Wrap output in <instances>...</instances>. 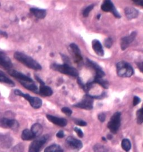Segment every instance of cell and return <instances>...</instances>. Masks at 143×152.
<instances>
[{
	"mask_svg": "<svg viewBox=\"0 0 143 152\" xmlns=\"http://www.w3.org/2000/svg\"><path fill=\"white\" fill-rule=\"evenodd\" d=\"M14 58L18 61L22 63L30 69H33L34 70H40L42 69V67L39 63L27 54L17 51L15 52L14 54Z\"/></svg>",
	"mask_w": 143,
	"mask_h": 152,
	"instance_id": "1",
	"label": "cell"
},
{
	"mask_svg": "<svg viewBox=\"0 0 143 152\" xmlns=\"http://www.w3.org/2000/svg\"><path fill=\"white\" fill-rule=\"evenodd\" d=\"M50 67L55 71L59 72L67 75L77 77L79 76V72L78 70L74 67L71 66L69 64H64L62 65H60L54 63L52 64Z\"/></svg>",
	"mask_w": 143,
	"mask_h": 152,
	"instance_id": "2",
	"label": "cell"
},
{
	"mask_svg": "<svg viewBox=\"0 0 143 152\" xmlns=\"http://www.w3.org/2000/svg\"><path fill=\"white\" fill-rule=\"evenodd\" d=\"M117 75L121 77H130L133 75L134 70L129 63L121 61L116 65Z\"/></svg>",
	"mask_w": 143,
	"mask_h": 152,
	"instance_id": "3",
	"label": "cell"
},
{
	"mask_svg": "<svg viewBox=\"0 0 143 152\" xmlns=\"http://www.w3.org/2000/svg\"><path fill=\"white\" fill-rule=\"evenodd\" d=\"M14 93L16 95L21 96L29 102L31 107L34 109H39L42 106L43 102L38 97L31 96L29 94H25L22 93V91L19 89L14 90Z\"/></svg>",
	"mask_w": 143,
	"mask_h": 152,
	"instance_id": "4",
	"label": "cell"
},
{
	"mask_svg": "<svg viewBox=\"0 0 143 152\" xmlns=\"http://www.w3.org/2000/svg\"><path fill=\"white\" fill-rule=\"evenodd\" d=\"M121 124V113L116 112L111 116L110 121L108 123L107 126L112 133L116 134Z\"/></svg>",
	"mask_w": 143,
	"mask_h": 152,
	"instance_id": "5",
	"label": "cell"
},
{
	"mask_svg": "<svg viewBox=\"0 0 143 152\" xmlns=\"http://www.w3.org/2000/svg\"><path fill=\"white\" fill-rule=\"evenodd\" d=\"M94 100V99L92 95L89 94H86L83 97L80 102L77 103L73 106L76 107L89 110L93 109Z\"/></svg>",
	"mask_w": 143,
	"mask_h": 152,
	"instance_id": "6",
	"label": "cell"
},
{
	"mask_svg": "<svg viewBox=\"0 0 143 152\" xmlns=\"http://www.w3.org/2000/svg\"><path fill=\"white\" fill-rule=\"evenodd\" d=\"M101 9L104 12H111L113 14V15L117 18H120L121 15L118 11L116 9L115 5L111 1L106 0L104 1L102 4L101 5Z\"/></svg>",
	"mask_w": 143,
	"mask_h": 152,
	"instance_id": "7",
	"label": "cell"
},
{
	"mask_svg": "<svg viewBox=\"0 0 143 152\" xmlns=\"http://www.w3.org/2000/svg\"><path fill=\"white\" fill-rule=\"evenodd\" d=\"M48 138V137L47 135H44L36 139L30 144L29 152H40L41 148L46 143Z\"/></svg>",
	"mask_w": 143,
	"mask_h": 152,
	"instance_id": "8",
	"label": "cell"
},
{
	"mask_svg": "<svg viewBox=\"0 0 143 152\" xmlns=\"http://www.w3.org/2000/svg\"><path fill=\"white\" fill-rule=\"evenodd\" d=\"M137 35V32H132L129 36H125L121 38L120 41L121 49L122 50H125L129 47L131 43L134 41Z\"/></svg>",
	"mask_w": 143,
	"mask_h": 152,
	"instance_id": "9",
	"label": "cell"
},
{
	"mask_svg": "<svg viewBox=\"0 0 143 152\" xmlns=\"http://www.w3.org/2000/svg\"><path fill=\"white\" fill-rule=\"evenodd\" d=\"M87 65L88 66L91 67L96 73V75L94 77H103L105 76V73L103 71L101 67H100L98 64L93 61H91L89 58H87Z\"/></svg>",
	"mask_w": 143,
	"mask_h": 152,
	"instance_id": "10",
	"label": "cell"
},
{
	"mask_svg": "<svg viewBox=\"0 0 143 152\" xmlns=\"http://www.w3.org/2000/svg\"><path fill=\"white\" fill-rule=\"evenodd\" d=\"M69 50L71 53L75 60V62L80 64L82 61L83 58L81 55L80 49L78 45H76V44L72 43L69 45Z\"/></svg>",
	"mask_w": 143,
	"mask_h": 152,
	"instance_id": "11",
	"label": "cell"
},
{
	"mask_svg": "<svg viewBox=\"0 0 143 152\" xmlns=\"http://www.w3.org/2000/svg\"><path fill=\"white\" fill-rule=\"evenodd\" d=\"M0 66L6 70H10L13 66L12 61L9 56L1 51H0Z\"/></svg>",
	"mask_w": 143,
	"mask_h": 152,
	"instance_id": "12",
	"label": "cell"
},
{
	"mask_svg": "<svg viewBox=\"0 0 143 152\" xmlns=\"http://www.w3.org/2000/svg\"><path fill=\"white\" fill-rule=\"evenodd\" d=\"M8 72L11 76H13L14 77L18 79L20 81H25L29 83H32L33 80L30 77L25 75L20 72H18L15 70L10 69L8 70Z\"/></svg>",
	"mask_w": 143,
	"mask_h": 152,
	"instance_id": "13",
	"label": "cell"
},
{
	"mask_svg": "<svg viewBox=\"0 0 143 152\" xmlns=\"http://www.w3.org/2000/svg\"><path fill=\"white\" fill-rule=\"evenodd\" d=\"M66 142L69 147L74 150H80L83 147V144L80 140L71 137L67 139Z\"/></svg>",
	"mask_w": 143,
	"mask_h": 152,
	"instance_id": "14",
	"label": "cell"
},
{
	"mask_svg": "<svg viewBox=\"0 0 143 152\" xmlns=\"http://www.w3.org/2000/svg\"><path fill=\"white\" fill-rule=\"evenodd\" d=\"M0 124L4 128H10L14 129L18 126V121L14 119H9L7 118H3L0 121Z\"/></svg>",
	"mask_w": 143,
	"mask_h": 152,
	"instance_id": "15",
	"label": "cell"
},
{
	"mask_svg": "<svg viewBox=\"0 0 143 152\" xmlns=\"http://www.w3.org/2000/svg\"><path fill=\"white\" fill-rule=\"evenodd\" d=\"M46 118L50 121H51L55 125L63 127L67 124V121L66 119L58 118L51 115H46Z\"/></svg>",
	"mask_w": 143,
	"mask_h": 152,
	"instance_id": "16",
	"label": "cell"
},
{
	"mask_svg": "<svg viewBox=\"0 0 143 152\" xmlns=\"http://www.w3.org/2000/svg\"><path fill=\"white\" fill-rule=\"evenodd\" d=\"M92 47L94 53L100 56H103L104 50L100 41L94 39L92 41Z\"/></svg>",
	"mask_w": 143,
	"mask_h": 152,
	"instance_id": "17",
	"label": "cell"
},
{
	"mask_svg": "<svg viewBox=\"0 0 143 152\" xmlns=\"http://www.w3.org/2000/svg\"><path fill=\"white\" fill-rule=\"evenodd\" d=\"M125 14L126 18L130 20L136 18L138 16L139 11L134 7H127L125 9Z\"/></svg>",
	"mask_w": 143,
	"mask_h": 152,
	"instance_id": "18",
	"label": "cell"
},
{
	"mask_svg": "<svg viewBox=\"0 0 143 152\" xmlns=\"http://www.w3.org/2000/svg\"><path fill=\"white\" fill-rule=\"evenodd\" d=\"M30 11L31 14L38 19L44 18L46 15V12L45 10L39 9L37 8H31Z\"/></svg>",
	"mask_w": 143,
	"mask_h": 152,
	"instance_id": "19",
	"label": "cell"
},
{
	"mask_svg": "<svg viewBox=\"0 0 143 152\" xmlns=\"http://www.w3.org/2000/svg\"><path fill=\"white\" fill-rule=\"evenodd\" d=\"M39 93L44 96H50L52 95L53 91L52 89L48 86L46 85H40Z\"/></svg>",
	"mask_w": 143,
	"mask_h": 152,
	"instance_id": "20",
	"label": "cell"
},
{
	"mask_svg": "<svg viewBox=\"0 0 143 152\" xmlns=\"http://www.w3.org/2000/svg\"><path fill=\"white\" fill-rule=\"evenodd\" d=\"M43 127L40 124L35 123L32 125L31 128V132L34 134L35 138L38 137L43 132Z\"/></svg>",
	"mask_w": 143,
	"mask_h": 152,
	"instance_id": "21",
	"label": "cell"
},
{
	"mask_svg": "<svg viewBox=\"0 0 143 152\" xmlns=\"http://www.w3.org/2000/svg\"><path fill=\"white\" fill-rule=\"evenodd\" d=\"M92 83L94 84H98L101 85L102 87L105 89H108L109 87V83L107 80L103 79V77H94V80L91 81Z\"/></svg>",
	"mask_w": 143,
	"mask_h": 152,
	"instance_id": "22",
	"label": "cell"
},
{
	"mask_svg": "<svg viewBox=\"0 0 143 152\" xmlns=\"http://www.w3.org/2000/svg\"><path fill=\"white\" fill-rule=\"evenodd\" d=\"M20 83L21 84V85L24 88H25L27 89L37 93L38 87L35 84H34L32 83H29V82H25V81H20Z\"/></svg>",
	"mask_w": 143,
	"mask_h": 152,
	"instance_id": "23",
	"label": "cell"
},
{
	"mask_svg": "<svg viewBox=\"0 0 143 152\" xmlns=\"http://www.w3.org/2000/svg\"><path fill=\"white\" fill-rule=\"evenodd\" d=\"M0 82L7 84L9 85H11V86H13L15 85V83H13V81L6 76L4 74V72L1 70H0Z\"/></svg>",
	"mask_w": 143,
	"mask_h": 152,
	"instance_id": "24",
	"label": "cell"
},
{
	"mask_svg": "<svg viewBox=\"0 0 143 152\" xmlns=\"http://www.w3.org/2000/svg\"><path fill=\"white\" fill-rule=\"evenodd\" d=\"M21 138L24 140H30L32 139L35 138V137L34 134L32 133L31 130L27 129L22 132Z\"/></svg>",
	"mask_w": 143,
	"mask_h": 152,
	"instance_id": "25",
	"label": "cell"
},
{
	"mask_svg": "<svg viewBox=\"0 0 143 152\" xmlns=\"http://www.w3.org/2000/svg\"><path fill=\"white\" fill-rule=\"evenodd\" d=\"M44 152H63V151L60 146L57 144H53L46 148L45 149Z\"/></svg>",
	"mask_w": 143,
	"mask_h": 152,
	"instance_id": "26",
	"label": "cell"
},
{
	"mask_svg": "<svg viewBox=\"0 0 143 152\" xmlns=\"http://www.w3.org/2000/svg\"><path fill=\"white\" fill-rule=\"evenodd\" d=\"M121 147L126 152H129L131 149V143L128 139H124L121 143Z\"/></svg>",
	"mask_w": 143,
	"mask_h": 152,
	"instance_id": "27",
	"label": "cell"
},
{
	"mask_svg": "<svg viewBox=\"0 0 143 152\" xmlns=\"http://www.w3.org/2000/svg\"><path fill=\"white\" fill-rule=\"evenodd\" d=\"M136 121L139 124H141L143 123V107L136 112Z\"/></svg>",
	"mask_w": 143,
	"mask_h": 152,
	"instance_id": "28",
	"label": "cell"
},
{
	"mask_svg": "<svg viewBox=\"0 0 143 152\" xmlns=\"http://www.w3.org/2000/svg\"><path fill=\"white\" fill-rule=\"evenodd\" d=\"M94 152H107V149L106 147L101 144H96L94 147Z\"/></svg>",
	"mask_w": 143,
	"mask_h": 152,
	"instance_id": "29",
	"label": "cell"
},
{
	"mask_svg": "<svg viewBox=\"0 0 143 152\" xmlns=\"http://www.w3.org/2000/svg\"><path fill=\"white\" fill-rule=\"evenodd\" d=\"M94 7V5H90L87 6L86 9H85L83 11V16L86 18V17H88V15H89L90 12L93 10Z\"/></svg>",
	"mask_w": 143,
	"mask_h": 152,
	"instance_id": "30",
	"label": "cell"
},
{
	"mask_svg": "<svg viewBox=\"0 0 143 152\" xmlns=\"http://www.w3.org/2000/svg\"><path fill=\"white\" fill-rule=\"evenodd\" d=\"M112 44H113V41H112L111 38H110V37H108L107 39H106L104 41L105 46L108 49L111 48Z\"/></svg>",
	"mask_w": 143,
	"mask_h": 152,
	"instance_id": "31",
	"label": "cell"
},
{
	"mask_svg": "<svg viewBox=\"0 0 143 152\" xmlns=\"http://www.w3.org/2000/svg\"><path fill=\"white\" fill-rule=\"evenodd\" d=\"M62 112L67 115V116H71L72 114V111L71 109L68 107H63L62 109Z\"/></svg>",
	"mask_w": 143,
	"mask_h": 152,
	"instance_id": "32",
	"label": "cell"
},
{
	"mask_svg": "<svg viewBox=\"0 0 143 152\" xmlns=\"http://www.w3.org/2000/svg\"><path fill=\"white\" fill-rule=\"evenodd\" d=\"M74 121L77 125H80L81 126H85L87 124L86 121L80 120V119H74Z\"/></svg>",
	"mask_w": 143,
	"mask_h": 152,
	"instance_id": "33",
	"label": "cell"
},
{
	"mask_svg": "<svg viewBox=\"0 0 143 152\" xmlns=\"http://www.w3.org/2000/svg\"><path fill=\"white\" fill-rule=\"evenodd\" d=\"M77 83L79 84V85L81 87V88L82 89L84 90L85 91V89H86V86H85V84L83 83V82L82 80V79H80V77H78L77 78Z\"/></svg>",
	"mask_w": 143,
	"mask_h": 152,
	"instance_id": "34",
	"label": "cell"
},
{
	"mask_svg": "<svg viewBox=\"0 0 143 152\" xmlns=\"http://www.w3.org/2000/svg\"><path fill=\"white\" fill-rule=\"evenodd\" d=\"M141 102V99L137 96H135L133 98V106H136Z\"/></svg>",
	"mask_w": 143,
	"mask_h": 152,
	"instance_id": "35",
	"label": "cell"
},
{
	"mask_svg": "<svg viewBox=\"0 0 143 152\" xmlns=\"http://www.w3.org/2000/svg\"><path fill=\"white\" fill-rule=\"evenodd\" d=\"M98 119L101 122H103L106 119V115L105 113H101L98 114Z\"/></svg>",
	"mask_w": 143,
	"mask_h": 152,
	"instance_id": "36",
	"label": "cell"
},
{
	"mask_svg": "<svg viewBox=\"0 0 143 152\" xmlns=\"http://www.w3.org/2000/svg\"><path fill=\"white\" fill-rule=\"evenodd\" d=\"M74 131L76 132V133L77 134V135L80 137V138H82L83 137V132L82 131V130L80 129V128H74Z\"/></svg>",
	"mask_w": 143,
	"mask_h": 152,
	"instance_id": "37",
	"label": "cell"
},
{
	"mask_svg": "<svg viewBox=\"0 0 143 152\" xmlns=\"http://www.w3.org/2000/svg\"><path fill=\"white\" fill-rule=\"evenodd\" d=\"M35 79L36 80V81H38V83L40 84V85H45L44 81H43L42 80L39 76H38L35 75Z\"/></svg>",
	"mask_w": 143,
	"mask_h": 152,
	"instance_id": "38",
	"label": "cell"
},
{
	"mask_svg": "<svg viewBox=\"0 0 143 152\" xmlns=\"http://www.w3.org/2000/svg\"><path fill=\"white\" fill-rule=\"evenodd\" d=\"M137 66L138 67L139 70L143 74V62L137 63Z\"/></svg>",
	"mask_w": 143,
	"mask_h": 152,
	"instance_id": "39",
	"label": "cell"
},
{
	"mask_svg": "<svg viewBox=\"0 0 143 152\" xmlns=\"http://www.w3.org/2000/svg\"><path fill=\"white\" fill-rule=\"evenodd\" d=\"M64 132L62 130H60L59 132H58L57 134V137L58 138H62L64 137Z\"/></svg>",
	"mask_w": 143,
	"mask_h": 152,
	"instance_id": "40",
	"label": "cell"
},
{
	"mask_svg": "<svg viewBox=\"0 0 143 152\" xmlns=\"http://www.w3.org/2000/svg\"><path fill=\"white\" fill-rule=\"evenodd\" d=\"M134 3L136 5H139V6H142L143 7V1H139V0H136V1H133Z\"/></svg>",
	"mask_w": 143,
	"mask_h": 152,
	"instance_id": "41",
	"label": "cell"
},
{
	"mask_svg": "<svg viewBox=\"0 0 143 152\" xmlns=\"http://www.w3.org/2000/svg\"><path fill=\"white\" fill-rule=\"evenodd\" d=\"M0 35L4 36V37H8V35H7V34L6 32L3 31H2L1 30H0Z\"/></svg>",
	"mask_w": 143,
	"mask_h": 152,
	"instance_id": "42",
	"label": "cell"
},
{
	"mask_svg": "<svg viewBox=\"0 0 143 152\" xmlns=\"http://www.w3.org/2000/svg\"><path fill=\"white\" fill-rule=\"evenodd\" d=\"M112 135H110V134H108V135H107V138L108 139H111L112 138Z\"/></svg>",
	"mask_w": 143,
	"mask_h": 152,
	"instance_id": "43",
	"label": "cell"
},
{
	"mask_svg": "<svg viewBox=\"0 0 143 152\" xmlns=\"http://www.w3.org/2000/svg\"><path fill=\"white\" fill-rule=\"evenodd\" d=\"M101 17V14H98V15H97V18L98 20H100V18Z\"/></svg>",
	"mask_w": 143,
	"mask_h": 152,
	"instance_id": "44",
	"label": "cell"
},
{
	"mask_svg": "<svg viewBox=\"0 0 143 152\" xmlns=\"http://www.w3.org/2000/svg\"><path fill=\"white\" fill-rule=\"evenodd\" d=\"M0 6H1V3H0Z\"/></svg>",
	"mask_w": 143,
	"mask_h": 152,
	"instance_id": "45",
	"label": "cell"
}]
</instances>
